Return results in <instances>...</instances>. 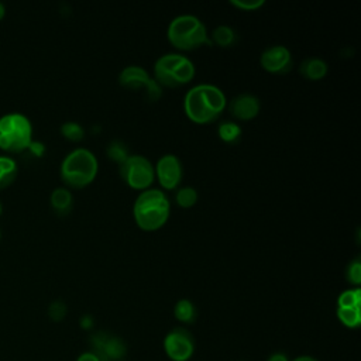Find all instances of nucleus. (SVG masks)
<instances>
[{"label":"nucleus","mask_w":361,"mask_h":361,"mask_svg":"<svg viewBox=\"0 0 361 361\" xmlns=\"http://www.w3.org/2000/svg\"><path fill=\"white\" fill-rule=\"evenodd\" d=\"M227 97L214 83H197L183 96V110L196 124L214 121L226 109Z\"/></svg>","instance_id":"f257e3e1"},{"label":"nucleus","mask_w":361,"mask_h":361,"mask_svg":"<svg viewBox=\"0 0 361 361\" xmlns=\"http://www.w3.org/2000/svg\"><path fill=\"white\" fill-rule=\"evenodd\" d=\"M171 202L168 195L158 188L141 190L133 204V216L137 226L145 231L161 228L169 219Z\"/></svg>","instance_id":"f03ea898"},{"label":"nucleus","mask_w":361,"mask_h":361,"mask_svg":"<svg viewBox=\"0 0 361 361\" xmlns=\"http://www.w3.org/2000/svg\"><path fill=\"white\" fill-rule=\"evenodd\" d=\"M166 37L172 47L180 51H192L202 45H212L204 23L190 13L173 17L168 24Z\"/></svg>","instance_id":"7ed1b4c3"},{"label":"nucleus","mask_w":361,"mask_h":361,"mask_svg":"<svg viewBox=\"0 0 361 361\" xmlns=\"http://www.w3.org/2000/svg\"><path fill=\"white\" fill-rule=\"evenodd\" d=\"M99 171L96 155L83 147L69 151L61 164V176L72 188H83L93 182Z\"/></svg>","instance_id":"20e7f679"},{"label":"nucleus","mask_w":361,"mask_h":361,"mask_svg":"<svg viewBox=\"0 0 361 361\" xmlns=\"http://www.w3.org/2000/svg\"><path fill=\"white\" fill-rule=\"evenodd\" d=\"M196 73L195 63L180 52H168L154 62V79L161 86L178 87L189 83Z\"/></svg>","instance_id":"39448f33"},{"label":"nucleus","mask_w":361,"mask_h":361,"mask_svg":"<svg viewBox=\"0 0 361 361\" xmlns=\"http://www.w3.org/2000/svg\"><path fill=\"white\" fill-rule=\"evenodd\" d=\"M32 141V126L23 113H7L0 117V147L7 151H21Z\"/></svg>","instance_id":"423d86ee"},{"label":"nucleus","mask_w":361,"mask_h":361,"mask_svg":"<svg viewBox=\"0 0 361 361\" xmlns=\"http://www.w3.org/2000/svg\"><path fill=\"white\" fill-rule=\"evenodd\" d=\"M121 179L133 189H148L155 179V169L152 162L141 154H130L120 165Z\"/></svg>","instance_id":"0eeeda50"},{"label":"nucleus","mask_w":361,"mask_h":361,"mask_svg":"<svg viewBox=\"0 0 361 361\" xmlns=\"http://www.w3.org/2000/svg\"><path fill=\"white\" fill-rule=\"evenodd\" d=\"M118 82L121 86L131 90L144 89L145 96L151 102H155L162 96V86L140 65H128L123 68L118 73Z\"/></svg>","instance_id":"6e6552de"},{"label":"nucleus","mask_w":361,"mask_h":361,"mask_svg":"<svg viewBox=\"0 0 361 361\" xmlns=\"http://www.w3.org/2000/svg\"><path fill=\"white\" fill-rule=\"evenodd\" d=\"M164 350L172 361H188L195 351V338L188 329L175 327L165 336Z\"/></svg>","instance_id":"1a4fd4ad"},{"label":"nucleus","mask_w":361,"mask_h":361,"mask_svg":"<svg viewBox=\"0 0 361 361\" xmlns=\"http://www.w3.org/2000/svg\"><path fill=\"white\" fill-rule=\"evenodd\" d=\"M155 178L164 189L172 190L179 188V183L183 176V165L178 155L166 152L161 155L154 165Z\"/></svg>","instance_id":"9d476101"},{"label":"nucleus","mask_w":361,"mask_h":361,"mask_svg":"<svg viewBox=\"0 0 361 361\" xmlns=\"http://www.w3.org/2000/svg\"><path fill=\"white\" fill-rule=\"evenodd\" d=\"M259 63L267 72L282 75V73H286L292 69L293 56H292V52L288 47L281 45V44H275V45L267 47L261 52Z\"/></svg>","instance_id":"9b49d317"},{"label":"nucleus","mask_w":361,"mask_h":361,"mask_svg":"<svg viewBox=\"0 0 361 361\" xmlns=\"http://www.w3.org/2000/svg\"><path fill=\"white\" fill-rule=\"evenodd\" d=\"M93 350L104 361H118L126 354V345L121 338L99 331L92 337Z\"/></svg>","instance_id":"f8f14e48"},{"label":"nucleus","mask_w":361,"mask_h":361,"mask_svg":"<svg viewBox=\"0 0 361 361\" xmlns=\"http://www.w3.org/2000/svg\"><path fill=\"white\" fill-rule=\"evenodd\" d=\"M228 109L233 117L238 120H251L259 113L261 102L255 94L244 92L231 99Z\"/></svg>","instance_id":"ddd939ff"},{"label":"nucleus","mask_w":361,"mask_h":361,"mask_svg":"<svg viewBox=\"0 0 361 361\" xmlns=\"http://www.w3.org/2000/svg\"><path fill=\"white\" fill-rule=\"evenodd\" d=\"M299 72L303 78L309 80H320L329 72V65L323 58L307 56L300 62Z\"/></svg>","instance_id":"4468645a"},{"label":"nucleus","mask_w":361,"mask_h":361,"mask_svg":"<svg viewBox=\"0 0 361 361\" xmlns=\"http://www.w3.org/2000/svg\"><path fill=\"white\" fill-rule=\"evenodd\" d=\"M51 206L58 214H68L73 206V196L68 188L58 186L51 192Z\"/></svg>","instance_id":"2eb2a0df"},{"label":"nucleus","mask_w":361,"mask_h":361,"mask_svg":"<svg viewBox=\"0 0 361 361\" xmlns=\"http://www.w3.org/2000/svg\"><path fill=\"white\" fill-rule=\"evenodd\" d=\"M210 41L212 44L214 42L216 45L221 48H228L233 47L237 42V32L231 25L227 24H219L214 27V30L210 34Z\"/></svg>","instance_id":"dca6fc26"},{"label":"nucleus","mask_w":361,"mask_h":361,"mask_svg":"<svg viewBox=\"0 0 361 361\" xmlns=\"http://www.w3.org/2000/svg\"><path fill=\"white\" fill-rule=\"evenodd\" d=\"M241 127L240 124H237L235 121L231 120H224L217 126V135L220 137L221 141L233 144L235 141H238V138L241 137Z\"/></svg>","instance_id":"f3484780"},{"label":"nucleus","mask_w":361,"mask_h":361,"mask_svg":"<svg viewBox=\"0 0 361 361\" xmlns=\"http://www.w3.org/2000/svg\"><path fill=\"white\" fill-rule=\"evenodd\" d=\"M173 314L176 320L182 323H193L196 319V307L193 302H190L189 299H179L175 303Z\"/></svg>","instance_id":"a211bd4d"},{"label":"nucleus","mask_w":361,"mask_h":361,"mask_svg":"<svg viewBox=\"0 0 361 361\" xmlns=\"http://www.w3.org/2000/svg\"><path fill=\"white\" fill-rule=\"evenodd\" d=\"M106 154L111 161L117 162L118 166H120L128 158L130 151H128V147L124 141H121L118 138H114V140L109 141L107 148H106Z\"/></svg>","instance_id":"6ab92c4d"},{"label":"nucleus","mask_w":361,"mask_h":361,"mask_svg":"<svg viewBox=\"0 0 361 361\" xmlns=\"http://www.w3.org/2000/svg\"><path fill=\"white\" fill-rule=\"evenodd\" d=\"M17 175V162L6 155H0V188L8 185Z\"/></svg>","instance_id":"aec40b11"},{"label":"nucleus","mask_w":361,"mask_h":361,"mask_svg":"<svg viewBox=\"0 0 361 361\" xmlns=\"http://www.w3.org/2000/svg\"><path fill=\"white\" fill-rule=\"evenodd\" d=\"M199 199L197 190L193 186H179L175 192V200L180 207L189 209L196 204Z\"/></svg>","instance_id":"412c9836"},{"label":"nucleus","mask_w":361,"mask_h":361,"mask_svg":"<svg viewBox=\"0 0 361 361\" xmlns=\"http://www.w3.org/2000/svg\"><path fill=\"white\" fill-rule=\"evenodd\" d=\"M337 317L344 326L350 329H355L361 324L360 307H337Z\"/></svg>","instance_id":"4be33fe9"},{"label":"nucleus","mask_w":361,"mask_h":361,"mask_svg":"<svg viewBox=\"0 0 361 361\" xmlns=\"http://www.w3.org/2000/svg\"><path fill=\"white\" fill-rule=\"evenodd\" d=\"M360 303H361L360 286H354L343 290L337 299V307H360Z\"/></svg>","instance_id":"5701e85b"},{"label":"nucleus","mask_w":361,"mask_h":361,"mask_svg":"<svg viewBox=\"0 0 361 361\" xmlns=\"http://www.w3.org/2000/svg\"><path fill=\"white\" fill-rule=\"evenodd\" d=\"M61 133L71 141H79L85 135V128L78 121H65L61 126Z\"/></svg>","instance_id":"b1692460"},{"label":"nucleus","mask_w":361,"mask_h":361,"mask_svg":"<svg viewBox=\"0 0 361 361\" xmlns=\"http://www.w3.org/2000/svg\"><path fill=\"white\" fill-rule=\"evenodd\" d=\"M345 278L348 282H351L354 286H358L361 283V261L360 258H354L345 269Z\"/></svg>","instance_id":"393cba45"},{"label":"nucleus","mask_w":361,"mask_h":361,"mask_svg":"<svg viewBox=\"0 0 361 361\" xmlns=\"http://www.w3.org/2000/svg\"><path fill=\"white\" fill-rule=\"evenodd\" d=\"M230 3L241 10H257L265 4V0H231Z\"/></svg>","instance_id":"a878e982"},{"label":"nucleus","mask_w":361,"mask_h":361,"mask_svg":"<svg viewBox=\"0 0 361 361\" xmlns=\"http://www.w3.org/2000/svg\"><path fill=\"white\" fill-rule=\"evenodd\" d=\"M66 314V306L63 302L61 300H56V302H52L51 306H49V316L54 319V320H61L63 319Z\"/></svg>","instance_id":"bb28decb"},{"label":"nucleus","mask_w":361,"mask_h":361,"mask_svg":"<svg viewBox=\"0 0 361 361\" xmlns=\"http://www.w3.org/2000/svg\"><path fill=\"white\" fill-rule=\"evenodd\" d=\"M76 361H104L97 353L94 351H86V353H82Z\"/></svg>","instance_id":"cd10ccee"},{"label":"nucleus","mask_w":361,"mask_h":361,"mask_svg":"<svg viewBox=\"0 0 361 361\" xmlns=\"http://www.w3.org/2000/svg\"><path fill=\"white\" fill-rule=\"evenodd\" d=\"M28 149H30L31 152H34L35 155H41V154L45 151V147H44V144L39 142V141H31L30 145H28Z\"/></svg>","instance_id":"c85d7f7f"},{"label":"nucleus","mask_w":361,"mask_h":361,"mask_svg":"<svg viewBox=\"0 0 361 361\" xmlns=\"http://www.w3.org/2000/svg\"><path fill=\"white\" fill-rule=\"evenodd\" d=\"M267 361H289L283 353H274L268 357Z\"/></svg>","instance_id":"c756f323"},{"label":"nucleus","mask_w":361,"mask_h":361,"mask_svg":"<svg viewBox=\"0 0 361 361\" xmlns=\"http://www.w3.org/2000/svg\"><path fill=\"white\" fill-rule=\"evenodd\" d=\"M293 361H319V360H316V358H313L310 355H299Z\"/></svg>","instance_id":"7c9ffc66"},{"label":"nucleus","mask_w":361,"mask_h":361,"mask_svg":"<svg viewBox=\"0 0 361 361\" xmlns=\"http://www.w3.org/2000/svg\"><path fill=\"white\" fill-rule=\"evenodd\" d=\"M92 324H93L92 317H90V316H85L83 320H82V326H83V327H90Z\"/></svg>","instance_id":"2f4dec72"},{"label":"nucleus","mask_w":361,"mask_h":361,"mask_svg":"<svg viewBox=\"0 0 361 361\" xmlns=\"http://www.w3.org/2000/svg\"><path fill=\"white\" fill-rule=\"evenodd\" d=\"M3 11H4V8H3V4H1V3H0V16H1V14H3Z\"/></svg>","instance_id":"473e14b6"},{"label":"nucleus","mask_w":361,"mask_h":361,"mask_svg":"<svg viewBox=\"0 0 361 361\" xmlns=\"http://www.w3.org/2000/svg\"><path fill=\"white\" fill-rule=\"evenodd\" d=\"M0 212H1V203H0Z\"/></svg>","instance_id":"72a5a7b5"}]
</instances>
